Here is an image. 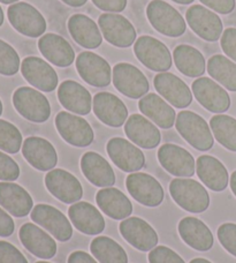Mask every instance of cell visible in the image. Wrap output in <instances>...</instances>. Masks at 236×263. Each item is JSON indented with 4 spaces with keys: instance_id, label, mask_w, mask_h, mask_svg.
I'll list each match as a JSON object with an SVG mask.
<instances>
[{
    "instance_id": "39",
    "label": "cell",
    "mask_w": 236,
    "mask_h": 263,
    "mask_svg": "<svg viewBox=\"0 0 236 263\" xmlns=\"http://www.w3.org/2000/svg\"><path fill=\"white\" fill-rule=\"evenodd\" d=\"M22 144V134L16 126L0 119V150L8 154H17Z\"/></svg>"
},
{
    "instance_id": "55",
    "label": "cell",
    "mask_w": 236,
    "mask_h": 263,
    "mask_svg": "<svg viewBox=\"0 0 236 263\" xmlns=\"http://www.w3.org/2000/svg\"><path fill=\"white\" fill-rule=\"evenodd\" d=\"M4 18H5V16H4V11H3L2 6H0V27L3 26V23H4Z\"/></svg>"
},
{
    "instance_id": "51",
    "label": "cell",
    "mask_w": 236,
    "mask_h": 263,
    "mask_svg": "<svg viewBox=\"0 0 236 263\" xmlns=\"http://www.w3.org/2000/svg\"><path fill=\"white\" fill-rule=\"evenodd\" d=\"M230 189H232V192L236 196V171H234L230 176Z\"/></svg>"
},
{
    "instance_id": "9",
    "label": "cell",
    "mask_w": 236,
    "mask_h": 263,
    "mask_svg": "<svg viewBox=\"0 0 236 263\" xmlns=\"http://www.w3.org/2000/svg\"><path fill=\"white\" fill-rule=\"evenodd\" d=\"M98 26L104 39L116 48H129L136 42L134 26L120 14H102L98 18Z\"/></svg>"
},
{
    "instance_id": "41",
    "label": "cell",
    "mask_w": 236,
    "mask_h": 263,
    "mask_svg": "<svg viewBox=\"0 0 236 263\" xmlns=\"http://www.w3.org/2000/svg\"><path fill=\"white\" fill-rule=\"evenodd\" d=\"M218 239L226 251L236 257V224L225 223L218 229Z\"/></svg>"
},
{
    "instance_id": "40",
    "label": "cell",
    "mask_w": 236,
    "mask_h": 263,
    "mask_svg": "<svg viewBox=\"0 0 236 263\" xmlns=\"http://www.w3.org/2000/svg\"><path fill=\"white\" fill-rule=\"evenodd\" d=\"M21 68L20 55L16 50L6 42L0 40V74L13 77Z\"/></svg>"
},
{
    "instance_id": "33",
    "label": "cell",
    "mask_w": 236,
    "mask_h": 263,
    "mask_svg": "<svg viewBox=\"0 0 236 263\" xmlns=\"http://www.w3.org/2000/svg\"><path fill=\"white\" fill-rule=\"evenodd\" d=\"M139 107L146 118L163 129L172 128L176 120L175 110L157 93H146L139 102Z\"/></svg>"
},
{
    "instance_id": "42",
    "label": "cell",
    "mask_w": 236,
    "mask_h": 263,
    "mask_svg": "<svg viewBox=\"0 0 236 263\" xmlns=\"http://www.w3.org/2000/svg\"><path fill=\"white\" fill-rule=\"evenodd\" d=\"M20 177V166L7 154L0 152V180L14 181Z\"/></svg>"
},
{
    "instance_id": "7",
    "label": "cell",
    "mask_w": 236,
    "mask_h": 263,
    "mask_svg": "<svg viewBox=\"0 0 236 263\" xmlns=\"http://www.w3.org/2000/svg\"><path fill=\"white\" fill-rule=\"evenodd\" d=\"M55 127L61 138L74 147L84 148L93 142V129L82 117L61 111L55 117Z\"/></svg>"
},
{
    "instance_id": "5",
    "label": "cell",
    "mask_w": 236,
    "mask_h": 263,
    "mask_svg": "<svg viewBox=\"0 0 236 263\" xmlns=\"http://www.w3.org/2000/svg\"><path fill=\"white\" fill-rule=\"evenodd\" d=\"M8 21L21 35L36 39L46 30V20L36 7L28 3H15L7 9Z\"/></svg>"
},
{
    "instance_id": "17",
    "label": "cell",
    "mask_w": 236,
    "mask_h": 263,
    "mask_svg": "<svg viewBox=\"0 0 236 263\" xmlns=\"http://www.w3.org/2000/svg\"><path fill=\"white\" fill-rule=\"evenodd\" d=\"M106 152L114 165L124 172H136L145 165V156L137 145L124 138H113L107 142Z\"/></svg>"
},
{
    "instance_id": "54",
    "label": "cell",
    "mask_w": 236,
    "mask_h": 263,
    "mask_svg": "<svg viewBox=\"0 0 236 263\" xmlns=\"http://www.w3.org/2000/svg\"><path fill=\"white\" fill-rule=\"evenodd\" d=\"M18 0H0V3H3V4H5V5H9V4H15V3H17Z\"/></svg>"
},
{
    "instance_id": "20",
    "label": "cell",
    "mask_w": 236,
    "mask_h": 263,
    "mask_svg": "<svg viewBox=\"0 0 236 263\" xmlns=\"http://www.w3.org/2000/svg\"><path fill=\"white\" fill-rule=\"evenodd\" d=\"M22 155L38 171L53 170L58 163L56 150L50 141L40 136H29L22 144Z\"/></svg>"
},
{
    "instance_id": "36",
    "label": "cell",
    "mask_w": 236,
    "mask_h": 263,
    "mask_svg": "<svg viewBox=\"0 0 236 263\" xmlns=\"http://www.w3.org/2000/svg\"><path fill=\"white\" fill-rule=\"evenodd\" d=\"M90 251L99 263H128V255L124 247L110 237L94 238Z\"/></svg>"
},
{
    "instance_id": "15",
    "label": "cell",
    "mask_w": 236,
    "mask_h": 263,
    "mask_svg": "<svg viewBox=\"0 0 236 263\" xmlns=\"http://www.w3.org/2000/svg\"><path fill=\"white\" fill-rule=\"evenodd\" d=\"M76 69L84 82L96 88L107 87L112 80L111 66L101 55L84 51L76 58Z\"/></svg>"
},
{
    "instance_id": "26",
    "label": "cell",
    "mask_w": 236,
    "mask_h": 263,
    "mask_svg": "<svg viewBox=\"0 0 236 263\" xmlns=\"http://www.w3.org/2000/svg\"><path fill=\"white\" fill-rule=\"evenodd\" d=\"M70 222L80 232L88 236H97L105 230V219L96 206L89 202H76L69 206Z\"/></svg>"
},
{
    "instance_id": "32",
    "label": "cell",
    "mask_w": 236,
    "mask_h": 263,
    "mask_svg": "<svg viewBox=\"0 0 236 263\" xmlns=\"http://www.w3.org/2000/svg\"><path fill=\"white\" fill-rule=\"evenodd\" d=\"M68 30L73 40L83 48L93 50L103 43V35L99 26L91 17L84 14H74L68 20Z\"/></svg>"
},
{
    "instance_id": "38",
    "label": "cell",
    "mask_w": 236,
    "mask_h": 263,
    "mask_svg": "<svg viewBox=\"0 0 236 263\" xmlns=\"http://www.w3.org/2000/svg\"><path fill=\"white\" fill-rule=\"evenodd\" d=\"M210 127L215 140L230 152H236V119L226 115L213 116Z\"/></svg>"
},
{
    "instance_id": "14",
    "label": "cell",
    "mask_w": 236,
    "mask_h": 263,
    "mask_svg": "<svg viewBox=\"0 0 236 263\" xmlns=\"http://www.w3.org/2000/svg\"><path fill=\"white\" fill-rule=\"evenodd\" d=\"M186 18L191 30L204 41L217 42L223 36L224 27L221 18L202 5H192L189 7Z\"/></svg>"
},
{
    "instance_id": "13",
    "label": "cell",
    "mask_w": 236,
    "mask_h": 263,
    "mask_svg": "<svg viewBox=\"0 0 236 263\" xmlns=\"http://www.w3.org/2000/svg\"><path fill=\"white\" fill-rule=\"evenodd\" d=\"M192 93L197 102L213 114H224L230 107L228 92L210 78H200L192 82Z\"/></svg>"
},
{
    "instance_id": "19",
    "label": "cell",
    "mask_w": 236,
    "mask_h": 263,
    "mask_svg": "<svg viewBox=\"0 0 236 263\" xmlns=\"http://www.w3.org/2000/svg\"><path fill=\"white\" fill-rule=\"evenodd\" d=\"M92 109L97 118L110 127H121L128 119V109L119 97L102 91L94 95Z\"/></svg>"
},
{
    "instance_id": "43",
    "label": "cell",
    "mask_w": 236,
    "mask_h": 263,
    "mask_svg": "<svg viewBox=\"0 0 236 263\" xmlns=\"http://www.w3.org/2000/svg\"><path fill=\"white\" fill-rule=\"evenodd\" d=\"M149 263H186L185 260L166 246H155L149 254Z\"/></svg>"
},
{
    "instance_id": "10",
    "label": "cell",
    "mask_w": 236,
    "mask_h": 263,
    "mask_svg": "<svg viewBox=\"0 0 236 263\" xmlns=\"http://www.w3.org/2000/svg\"><path fill=\"white\" fill-rule=\"evenodd\" d=\"M126 187L133 199L149 208L163 203L165 193L163 186L154 177L143 172H133L127 177Z\"/></svg>"
},
{
    "instance_id": "35",
    "label": "cell",
    "mask_w": 236,
    "mask_h": 263,
    "mask_svg": "<svg viewBox=\"0 0 236 263\" xmlns=\"http://www.w3.org/2000/svg\"><path fill=\"white\" fill-rule=\"evenodd\" d=\"M174 64L182 74L189 78H200L205 73L206 63L200 50L191 45H178L173 51Z\"/></svg>"
},
{
    "instance_id": "49",
    "label": "cell",
    "mask_w": 236,
    "mask_h": 263,
    "mask_svg": "<svg viewBox=\"0 0 236 263\" xmlns=\"http://www.w3.org/2000/svg\"><path fill=\"white\" fill-rule=\"evenodd\" d=\"M67 263H99V262L94 260L90 254H88V253L82 252V251H76V252H73L72 254L68 256Z\"/></svg>"
},
{
    "instance_id": "8",
    "label": "cell",
    "mask_w": 236,
    "mask_h": 263,
    "mask_svg": "<svg viewBox=\"0 0 236 263\" xmlns=\"http://www.w3.org/2000/svg\"><path fill=\"white\" fill-rule=\"evenodd\" d=\"M113 84L122 95L133 100L144 97L150 89L148 79L136 66L128 63L116 64L112 72Z\"/></svg>"
},
{
    "instance_id": "37",
    "label": "cell",
    "mask_w": 236,
    "mask_h": 263,
    "mask_svg": "<svg viewBox=\"0 0 236 263\" xmlns=\"http://www.w3.org/2000/svg\"><path fill=\"white\" fill-rule=\"evenodd\" d=\"M210 77L229 91H236V64L223 54L212 55L207 62Z\"/></svg>"
},
{
    "instance_id": "56",
    "label": "cell",
    "mask_w": 236,
    "mask_h": 263,
    "mask_svg": "<svg viewBox=\"0 0 236 263\" xmlns=\"http://www.w3.org/2000/svg\"><path fill=\"white\" fill-rule=\"evenodd\" d=\"M3 110H4V106H3V103H2V100H0V116L3 115Z\"/></svg>"
},
{
    "instance_id": "47",
    "label": "cell",
    "mask_w": 236,
    "mask_h": 263,
    "mask_svg": "<svg viewBox=\"0 0 236 263\" xmlns=\"http://www.w3.org/2000/svg\"><path fill=\"white\" fill-rule=\"evenodd\" d=\"M94 6L108 13H120L125 11L128 0H92Z\"/></svg>"
},
{
    "instance_id": "52",
    "label": "cell",
    "mask_w": 236,
    "mask_h": 263,
    "mask_svg": "<svg viewBox=\"0 0 236 263\" xmlns=\"http://www.w3.org/2000/svg\"><path fill=\"white\" fill-rule=\"evenodd\" d=\"M189 263H212V262L206 259H203V257H196V259H192Z\"/></svg>"
},
{
    "instance_id": "27",
    "label": "cell",
    "mask_w": 236,
    "mask_h": 263,
    "mask_svg": "<svg viewBox=\"0 0 236 263\" xmlns=\"http://www.w3.org/2000/svg\"><path fill=\"white\" fill-rule=\"evenodd\" d=\"M60 104L66 110L80 116H87L91 111L92 97L87 88L73 80H66L58 88Z\"/></svg>"
},
{
    "instance_id": "31",
    "label": "cell",
    "mask_w": 236,
    "mask_h": 263,
    "mask_svg": "<svg viewBox=\"0 0 236 263\" xmlns=\"http://www.w3.org/2000/svg\"><path fill=\"white\" fill-rule=\"evenodd\" d=\"M84 177L97 187H112L115 184V173L105 158L94 152H88L81 158Z\"/></svg>"
},
{
    "instance_id": "22",
    "label": "cell",
    "mask_w": 236,
    "mask_h": 263,
    "mask_svg": "<svg viewBox=\"0 0 236 263\" xmlns=\"http://www.w3.org/2000/svg\"><path fill=\"white\" fill-rule=\"evenodd\" d=\"M153 84L159 95L178 109H186L191 104L190 88L176 75L166 72L159 73L154 77Z\"/></svg>"
},
{
    "instance_id": "16",
    "label": "cell",
    "mask_w": 236,
    "mask_h": 263,
    "mask_svg": "<svg viewBox=\"0 0 236 263\" xmlns=\"http://www.w3.org/2000/svg\"><path fill=\"white\" fill-rule=\"evenodd\" d=\"M158 161L165 170L175 177L189 178L196 172L195 158L180 145L163 144L158 150Z\"/></svg>"
},
{
    "instance_id": "45",
    "label": "cell",
    "mask_w": 236,
    "mask_h": 263,
    "mask_svg": "<svg viewBox=\"0 0 236 263\" xmlns=\"http://www.w3.org/2000/svg\"><path fill=\"white\" fill-rule=\"evenodd\" d=\"M220 44L225 54L236 63V28H227L223 32Z\"/></svg>"
},
{
    "instance_id": "24",
    "label": "cell",
    "mask_w": 236,
    "mask_h": 263,
    "mask_svg": "<svg viewBox=\"0 0 236 263\" xmlns=\"http://www.w3.org/2000/svg\"><path fill=\"white\" fill-rule=\"evenodd\" d=\"M0 206L14 217L22 218L34 209V200L22 186L12 181L0 182Z\"/></svg>"
},
{
    "instance_id": "21",
    "label": "cell",
    "mask_w": 236,
    "mask_h": 263,
    "mask_svg": "<svg viewBox=\"0 0 236 263\" xmlns=\"http://www.w3.org/2000/svg\"><path fill=\"white\" fill-rule=\"evenodd\" d=\"M23 78L41 91L51 92L58 87V74L50 64L38 57H27L21 63Z\"/></svg>"
},
{
    "instance_id": "4",
    "label": "cell",
    "mask_w": 236,
    "mask_h": 263,
    "mask_svg": "<svg viewBox=\"0 0 236 263\" xmlns=\"http://www.w3.org/2000/svg\"><path fill=\"white\" fill-rule=\"evenodd\" d=\"M13 105L23 118L32 123H45L51 116V105L45 95L30 87H20L13 93Z\"/></svg>"
},
{
    "instance_id": "28",
    "label": "cell",
    "mask_w": 236,
    "mask_h": 263,
    "mask_svg": "<svg viewBox=\"0 0 236 263\" xmlns=\"http://www.w3.org/2000/svg\"><path fill=\"white\" fill-rule=\"evenodd\" d=\"M196 173L207 189L213 192H223L227 189L229 176L227 168L218 158L203 155L196 161Z\"/></svg>"
},
{
    "instance_id": "44",
    "label": "cell",
    "mask_w": 236,
    "mask_h": 263,
    "mask_svg": "<svg viewBox=\"0 0 236 263\" xmlns=\"http://www.w3.org/2000/svg\"><path fill=\"white\" fill-rule=\"evenodd\" d=\"M0 263H28V260L12 243L0 240Z\"/></svg>"
},
{
    "instance_id": "6",
    "label": "cell",
    "mask_w": 236,
    "mask_h": 263,
    "mask_svg": "<svg viewBox=\"0 0 236 263\" xmlns=\"http://www.w3.org/2000/svg\"><path fill=\"white\" fill-rule=\"evenodd\" d=\"M134 52L136 58L153 72L164 73L172 67V54L168 48L154 37H139L134 43Z\"/></svg>"
},
{
    "instance_id": "23",
    "label": "cell",
    "mask_w": 236,
    "mask_h": 263,
    "mask_svg": "<svg viewBox=\"0 0 236 263\" xmlns=\"http://www.w3.org/2000/svg\"><path fill=\"white\" fill-rule=\"evenodd\" d=\"M20 240L28 252L43 260H50L56 254V242L49 233L36 224H23L20 232Z\"/></svg>"
},
{
    "instance_id": "12",
    "label": "cell",
    "mask_w": 236,
    "mask_h": 263,
    "mask_svg": "<svg viewBox=\"0 0 236 263\" xmlns=\"http://www.w3.org/2000/svg\"><path fill=\"white\" fill-rule=\"evenodd\" d=\"M45 186L55 199L67 204L76 203L83 196L81 182L74 175L63 168H53L47 172Z\"/></svg>"
},
{
    "instance_id": "1",
    "label": "cell",
    "mask_w": 236,
    "mask_h": 263,
    "mask_svg": "<svg viewBox=\"0 0 236 263\" xmlns=\"http://www.w3.org/2000/svg\"><path fill=\"white\" fill-rule=\"evenodd\" d=\"M169 193L176 204L189 213H204L210 205V195L205 187L193 179L179 178L172 180Z\"/></svg>"
},
{
    "instance_id": "29",
    "label": "cell",
    "mask_w": 236,
    "mask_h": 263,
    "mask_svg": "<svg viewBox=\"0 0 236 263\" xmlns=\"http://www.w3.org/2000/svg\"><path fill=\"white\" fill-rule=\"evenodd\" d=\"M179 233L189 247L198 252H207L213 247L214 238L209 227L196 217H185L179 223Z\"/></svg>"
},
{
    "instance_id": "46",
    "label": "cell",
    "mask_w": 236,
    "mask_h": 263,
    "mask_svg": "<svg viewBox=\"0 0 236 263\" xmlns=\"http://www.w3.org/2000/svg\"><path fill=\"white\" fill-rule=\"evenodd\" d=\"M203 5L220 14H229L235 9V0H201Z\"/></svg>"
},
{
    "instance_id": "2",
    "label": "cell",
    "mask_w": 236,
    "mask_h": 263,
    "mask_svg": "<svg viewBox=\"0 0 236 263\" xmlns=\"http://www.w3.org/2000/svg\"><path fill=\"white\" fill-rule=\"evenodd\" d=\"M175 127L187 142L200 152H207L214 144L211 127L200 115L192 111H181L175 120Z\"/></svg>"
},
{
    "instance_id": "57",
    "label": "cell",
    "mask_w": 236,
    "mask_h": 263,
    "mask_svg": "<svg viewBox=\"0 0 236 263\" xmlns=\"http://www.w3.org/2000/svg\"><path fill=\"white\" fill-rule=\"evenodd\" d=\"M36 263H51V262H46V261H38V262H36Z\"/></svg>"
},
{
    "instance_id": "30",
    "label": "cell",
    "mask_w": 236,
    "mask_h": 263,
    "mask_svg": "<svg viewBox=\"0 0 236 263\" xmlns=\"http://www.w3.org/2000/svg\"><path fill=\"white\" fill-rule=\"evenodd\" d=\"M38 49L46 60L58 67H68L75 60L73 46L60 35H43L38 41Z\"/></svg>"
},
{
    "instance_id": "50",
    "label": "cell",
    "mask_w": 236,
    "mask_h": 263,
    "mask_svg": "<svg viewBox=\"0 0 236 263\" xmlns=\"http://www.w3.org/2000/svg\"><path fill=\"white\" fill-rule=\"evenodd\" d=\"M61 2L70 7H82L83 5L87 4L88 0H61Z\"/></svg>"
},
{
    "instance_id": "18",
    "label": "cell",
    "mask_w": 236,
    "mask_h": 263,
    "mask_svg": "<svg viewBox=\"0 0 236 263\" xmlns=\"http://www.w3.org/2000/svg\"><path fill=\"white\" fill-rule=\"evenodd\" d=\"M119 231L125 240L141 252H149L158 245L155 230L140 217H128L119 225Z\"/></svg>"
},
{
    "instance_id": "3",
    "label": "cell",
    "mask_w": 236,
    "mask_h": 263,
    "mask_svg": "<svg viewBox=\"0 0 236 263\" xmlns=\"http://www.w3.org/2000/svg\"><path fill=\"white\" fill-rule=\"evenodd\" d=\"M146 16L155 30L167 37H180L186 32L185 18L172 5L164 0H152L146 7Z\"/></svg>"
},
{
    "instance_id": "11",
    "label": "cell",
    "mask_w": 236,
    "mask_h": 263,
    "mask_svg": "<svg viewBox=\"0 0 236 263\" xmlns=\"http://www.w3.org/2000/svg\"><path fill=\"white\" fill-rule=\"evenodd\" d=\"M30 217L32 222L49 231L56 240L65 242L73 237V225L63 211L54 206L43 203L37 204L31 210Z\"/></svg>"
},
{
    "instance_id": "53",
    "label": "cell",
    "mask_w": 236,
    "mask_h": 263,
    "mask_svg": "<svg viewBox=\"0 0 236 263\" xmlns=\"http://www.w3.org/2000/svg\"><path fill=\"white\" fill-rule=\"evenodd\" d=\"M172 2L180 5H189V4H192L195 0H172Z\"/></svg>"
},
{
    "instance_id": "25",
    "label": "cell",
    "mask_w": 236,
    "mask_h": 263,
    "mask_svg": "<svg viewBox=\"0 0 236 263\" xmlns=\"http://www.w3.org/2000/svg\"><path fill=\"white\" fill-rule=\"evenodd\" d=\"M125 133L131 142L143 149H153L162 141V134L157 126L137 114L128 117L125 124Z\"/></svg>"
},
{
    "instance_id": "34",
    "label": "cell",
    "mask_w": 236,
    "mask_h": 263,
    "mask_svg": "<svg viewBox=\"0 0 236 263\" xmlns=\"http://www.w3.org/2000/svg\"><path fill=\"white\" fill-rule=\"evenodd\" d=\"M96 202L103 213L113 219H126L133 214V204L130 200L125 193L113 187L99 190Z\"/></svg>"
},
{
    "instance_id": "48",
    "label": "cell",
    "mask_w": 236,
    "mask_h": 263,
    "mask_svg": "<svg viewBox=\"0 0 236 263\" xmlns=\"http://www.w3.org/2000/svg\"><path fill=\"white\" fill-rule=\"evenodd\" d=\"M15 230L13 218L9 216L5 209L0 208V237L7 238L11 237Z\"/></svg>"
}]
</instances>
